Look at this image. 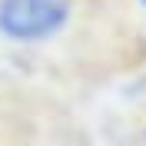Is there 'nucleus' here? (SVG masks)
<instances>
[{"mask_svg":"<svg viewBox=\"0 0 146 146\" xmlns=\"http://www.w3.org/2000/svg\"><path fill=\"white\" fill-rule=\"evenodd\" d=\"M70 20V0H0V33L17 43H36L60 33Z\"/></svg>","mask_w":146,"mask_h":146,"instance_id":"f257e3e1","label":"nucleus"},{"mask_svg":"<svg viewBox=\"0 0 146 146\" xmlns=\"http://www.w3.org/2000/svg\"><path fill=\"white\" fill-rule=\"evenodd\" d=\"M139 3H143V7H146V0H139Z\"/></svg>","mask_w":146,"mask_h":146,"instance_id":"f03ea898","label":"nucleus"}]
</instances>
